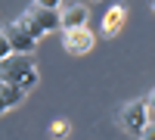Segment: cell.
Returning <instances> with one entry per match:
<instances>
[{
	"instance_id": "6da1fadb",
	"label": "cell",
	"mask_w": 155,
	"mask_h": 140,
	"mask_svg": "<svg viewBox=\"0 0 155 140\" xmlns=\"http://www.w3.org/2000/svg\"><path fill=\"white\" fill-rule=\"evenodd\" d=\"M0 81L3 84H16L22 90H31L37 84V66L31 56H22V53H12L6 59H0Z\"/></svg>"
},
{
	"instance_id": "7a4b0ae2",
	"label": "cell",
	"mask_w": 155,
	"mask_h": 140,
	"mask_svg": "<svg viewBox=\"0 0 155 140\" xmlns=\"http://www.w3.org/2000/svg\"><path fill=\"white\" fill-rule=\"evenodd\" d=\"M16 25L19 28H25L31 37H47V34H53V31H59L62 28V12H50V9H37L34 3L22 12V16L16 19Z\"/></svg>"
},
{
	"instance_id": "3957f363",
	"label": "cell",
	"mask_w": 155,
	"mask_h": 140,
	"mask_svg": "<svg viewBox=\"0 0 155 140\" xmlns=\"http://www.w3.org/2000/svg\"><path fill=\"white\" fill-rule=\"evenodd\" d=\"M149 121H152V109H149L146 100H134V103H127L124 112H121V128L127 134H134V137L143 134Z\"/></svg>"
},
{
	"instance_id": "277c9868",
	"label": "cell",
	"mask_w": 155,
	"mask_h": 140,
	"mask_svg": "<svg viewBox=\"0 0 155 140\" xmlns=\"http://www.w3.org/2000/svg\"><path fill=\"white\" fill-rule=\"evenodd\" d=\"M93 31L90 28H74V31H62V47L68 50V53H74V56H84V53H90L93 50Z\"/></svg>"
},
{
	"instance_id": "5b68a950",
	"label": "cell",
	"mask_w": 155,
	"mask_h": 140,
	"mask_svg": "<svg viewBox=\"0 0 155 140\" xmlns=\"http://www.w3.org/2000/svg\"><path fill=\"white\" fill-rule=\"evenodd\" d=\"M6 37H9V44H12V53H22V56H31L34 50H37V37H31L25 28H19L16 22L9 25V28L3 31Z\"/></svg>"
},
{
	"instance_id": "8992f818",
	"label": "cell",
	"mask_w": 155,
	"mask_h": 140,
	"mask_svg": "<svg viewBox=\"0 0 155 140\" xmlns=\"http://www.w3.org/2000/svg\"><path fill=\"white\" fill-rule=\"evenodd\" d=\"M87 22H90V9L84 3H71L68 9H62V31L87 28Z\"/></svg>"
},
{
	"instance_id": "52a82bcc",
	"label": "cell",
	"mask_w": 155,
	"mask_h": 140,
	"mask_svg": "<svg viewBox=\"0 0 155 140\" xmlns=\"http://www.w3.org/2000/svg\"><path fill=\"white\" fill-rule=\"evenodd\" d=\"M124 22H127V6H121V3L109 6L106 16H102V34H106V37H115V34L124 28Z\"/></svg>"
},
{
	"instance_id": "ba28073f",
	"label": "cell",
	"mask_w": 155,
	"mask_h": 140,
	"mask_svg": "<svg viewBox=\"0 0 155 140\" xmlns=\"http://www.w3.org/2000/svg\"><path fill=\"white\" fill-rule=\"evenodd\" d=\"M25 97H28V90H22V87H16V84H3L0 87V109L12 112L16 106L25 103Z\"/></svg>"
},
{
	"instance_id": "9c48e42d",
	"label": "cell",
	"mask_w": 155,
	"mask_h": 140,
	"mask_svg": "<svg viewBox=\"0 0 155 140\" xmlns=\"http://www.w3.org/2000/svg\"><path fill=\"white\" fill-rule=\"evenodd\" d=\"M37 9H50V12H62V0H34Z\"/></svg>"
},
{
	"instance_id": "30bf717a",
	"label": "cell",
	"mask_w": 155,
	"mask_h": 140,
	"mask_svg": "<svg viewBox=\"0 0 155 140\" xmlns=\"http://www.w3.org/2000/svg\"><path fill=\"white\" fill-rule=\"evenodd\" d=\"M62 134H68V121H53V125H50V137H62Z\"/></svg>"
},
{
	"instance_id": "8fae6325",
	"label": "cell",
	"mask_w": 155,
	"mask_h": 140,
	"mask_svg": "<svg viewBox=\"0 0 155 140\" xmlns=\"http://www.w3.org/2000/svg\"><path fill=\"white\" fill-rule=\"evenodd\" d=\"M140 140H155V121H149V125H146V131L140 134Z\"/></svg>"
},
{
	"instance_id": "7c38bea8",
	"label": "cell",
	"mask_w": 155,
	"mask_h": 140,
	"mask_svg": "<svg viewBox=\"0 0 155 140\" xmlns=\"http://www.w3.org/2000/svg\"><path fill=\"white\" fill-rule=\"evenodd\" d=\"M146 103H149V109H152V115H155V90L149 94V100H146Z\"/></svg>"
},
{
	"instance_id": "4fadbf2b",
	"label": "cell",
	"mask_w": 155,
	"mask_h": 140,
	"mask_svg": "<svg viewBox=\"0 0 155 140\" xmlns=\"http://www.w3.org/2000/svg\"><path fill=\"white\" fill-rule=\"evenodd\" d=\"M152 9H155V3H152Z\"/></svg>"
},
{
	"instance_id": "5bb4252c",
	"label": "cell",
	"mask_w": 155,
	"mask_h": 140,
	"mask_svg": "<svg viewBox=\"0 0 155 140\" xmlns=\"http://www.w3.org/2000/svg\"><path fill=\"white\" fill-rule=\"evenodd\" d=\"M93 3H96V0H93Z\"/></svg>"
}]
</instances>
